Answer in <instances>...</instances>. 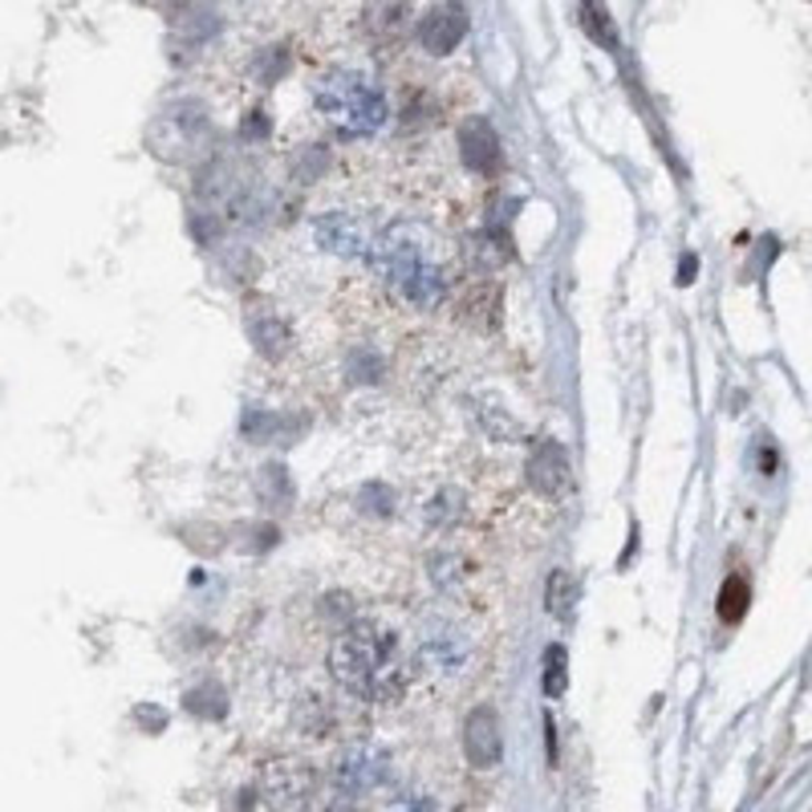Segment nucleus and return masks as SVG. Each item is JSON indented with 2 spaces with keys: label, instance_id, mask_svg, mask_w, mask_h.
I'll use <instances>...</instances> for the list:
<instances>
[{
  "label": "nucleus",
  "instance_id": "nucleus-5",
  "mask_svg": "<svg viewBox=\"0 0 812 812\" xmlns=\"http://www.w3.org/2000/svg\"><path fill=\"white\" fill-rule=\"evenodd\" d=\"M390 780V760L378 748H358L341 751L338 768H334V784H338L341 797H370Z\"/></svg>",
  "mask_w": 812,
  "mask_h": 812
},
{
  "label": "nucleus",
  "instance_id": "nucleus-3",
  "mask_svg": "<svg viewBox=\"0 0 812 812\" xmlns=\"http://www.w3.org/2000/svg\"><path fill=\"white\" fill-rule=\"evenodd\" d=\"M317 106L346 138H370L387 123V98L362 74H329L317 86Z\"/></svg>",
  "mask_w": 812,
  "mask_h": 812
},
{
  "label": "nucleus",
  "instance_id": "nucleus-2",
  "mask_svg": "<svg viewBox=\"0 0 812 812\" xmlns=\"http://www.w3.org/2000/svg\"><path fill=\"white\" fill-rule=\"evenodd\" d=\"M435 249L439 240L431 228L419 224V220H399V224L375 232L366 261L387 276L390 288L407 305L439 309V300L447 293V276H443V264L435 261Z\"/></svg>",
  "mask_w": 812,
  "mask_h": 812
},
{
  "label": "nucleus",
  "instance_id": "nucleus-12",
  "mask_svg": "<svg viewBox=\"0 0 812 812\" xmlns=\"http://www.w3.org/2000/svg\"><path fill=\"white\" fill-rule=\"evenodd\" d=\"M249 334L256 341V350L268 358H281L288 350V329L273 309H249Z\"/></svg>",
  "mask_w": 812,
  "mask_h": 812
},
{
  "label": "nucleus",
  "instance_id": "nucleus-14",
  "mask_svg": "<svg viewBox=\"0 0 812 812\" xmlns=\"http://www.w3.org/2000/svg\"><path fill=\"white\" fill-rule=\"evenodd\" d=\"M467 577H472V561L460 557V552H439V557H431V581H435L439 593L460 598Z\"/></svg>",
  "mask_w": 812,
  "mask_h": 812
},
{
  "label": "nucleus",
  "instance_id": "nucleus-18",
  "mask_svg": "<svg viewBox=\"0 0 812 812\" xmlns=\"http://www.w3.org/2000/svg\"><path fill=\"white\" fill-rule=\"evenodd\" d=\"M496 305H500V288L496 285H475L463 300V309H467V321L472 317H484L479 325H492L496 321Z\"/></svg>",
  "mask_w": 812,
  "mask_h": 812
},
{
  "label": "nucleus",
  "instance_id": "nucleus-11",
  "mask_svg": "<svg viewBox=\"0 0 812 812\" xmlns=\"http://www.w3.org/2000/svg\"><path fill=\"white\" fill-rule=\"evenodd\" d=\"M264 784H268V792H273V800H281V804H300V797L313 788V776L300 768V763L293 760H281L276 768H268L264 772Z\"/></svg>",
  "mask_w": 812,
  "mask_h": 812
},
{
  "label": "nucleus",
  "instance_id": "nucleus-13",
  "mask_svg": "<svg viewBox=\"0 0 812 812\" xmlns=\"http://www.w3.org/2000/svg\"><path fill=\"white\" fill-rule=\"evenodd\" d=\"M370 33L375 41H399L407 33V0H370Z\"/></svg>",
  "mask_w": 812,
  "mask_h": 812
},
{
  "label": "nucleus",
  "instance_id": "nucleus-7",
  "mask_svg": "<svg viewBox=\"0 0 812 812\" xmlns=\"http://www.w3.org/2000/svg\"><path fill=\"white\" fill-rule=\"evenodd\" d=\"M463 748L475 768H496L504 756V736H500V715L492 707H475L463 724Z\"/></svg>",
  "mask_w": 812,
  "mask_h": 812
},
{
  "label": "nucleus",
  "instance_id": "nucleus-20",
  "mask_svg": "<svg viewBox=\"0 0 812 812\" xmlns=\"http://www.w3.org/2000/svg\"><path fill=\"white\" fill-rule=\"evenodd\" d=\"M565 589H569V577L557 569V573L549 577V610L552 613H565V605H569V601H565Z\"/></svg>",
  "mask_w": 812,
  "mask_h": 812
},
{
  "label": "nucleus",
  "instance_id": "nucleus-9",
  "mask_svg": "<svg viewBox=\"0 0 812 812\" xmlns=\"http://www.w3.org/2000/svg\"><path fill=\"white\" fill-rule=\"evenodd\" d=\"M528 479L537 487L540 496H565V487H569V455L557 439H540L532 455H528Z\"/></svg>",
  "mask_w": 812,
  "mask_h": 812
},
{
  "label": "nucleus",
  "instance_id": "nucleus-6",
  "mask_svg": "<svg viewBox=\"0 0 812 812\" xmlns=\"http://www.w3.org/2000/svg\"><path fill=\"white\" fill-rule=\"evenodd\" d=\"M467 38V9L460 0H443L431 13L419 21V41L426 53H451L460 50V41Z\"/></svg>",
  "mask_w": 812,
  "mask_h": 812
},
{
  "label": "nucleus",
  "instance_id": "nucleus-10",
  "mask_svg": "<svg viewBox=\"0 0 812 812\" xmlns=\"http://www.w3.org/2000/svg\"><path fill=\"white\" fill-rule=\"evenodd\" d=\"M463 159L475 176H496L500 171V138L484 118H472L463 126Z\"/></svg>",
  "mask_w": 812,
  "mask_h": 812
},
{
  "label": "nucleus",
  "instance_id": "nucleus-19",
  "mask_svg": "<svg viewBox=\"0 0 812 812\" xmlns=\"http://www.w3.org/2000/svg\"><path fill=\"white\" fill-rule=\"evenodd\" d=\"M565 650L561 646H549L545 650V695L549 699H561L565 687H569V678H565Z\"/></svg>",
  "mask_w": 812,
  "mask_h": 812
},
{
  "label": "nucleus",
  "instance_id": "nucleus-15",
  "mask_svg": "<svg viewBox=\"0 0 812 812\" xmlns=\"http://www.w3.org/2000/svg\"><path fill=\"white\" fill-rule=\"evenodd\" d=\"M748 601H751V586L744 573H731L724 581V593H719V618L727 625H736L744 613H748Z\"/></svg>",
  "mask_w": 812,
  "mask_h": 812
},
{
  "label": "nucleus",
  "instance_id": "nucleus-8",
  "mask_svg": "<svg viewBox=\"0 0 812 812\" xmlns=\"http://www.w3.org/2000/svg\"><path fill=\"white\" fill-rule=\"evenodd\" d=\"M317 240H321L329 252H341V256H362L370 252V240H375V228L366 224L362 215L354 212H334L317 220Z\"/></svg>",
  "mask_w": 812,
  "mask_h": 812
},
{
  "label": "nucleus",
  "instance_id": "nucleus-17",
  "mask_svg": "<svg viewBox=\"0 0 812 812\" xmlns=\"http://www.w3.org/2000/svg\"><path fill=\"white\" fill-rule=\"evenodd\" d=\"M475 419H479V426H484L492 439H516L520 435V423H516L504 407H496V402H479V407H475Z\"/></svg>",
  "mask_w": 812,
  "mask_h": 812
},
{
  "label": "nucleus",
  "instance_id": "nucleus-1",
  "mask_svg": "<svg viewBox=\"0 0 812 812\" xmlns=\"http://www.w3.org/2000/svg\"><path fill=\"white\" fill-rule=\"evenodd\" d=\"M329 671L362 703H399L407 683H411L407 650L378 622L350 625L329 650Z\"/></svg>",
  "mask_w": 812,
  "mask_h": 812
},
{
  "label": "nucleus",
  "instance_id": "nucleus-16",
  "mask_svg": "<svg viewBox=\"0 0 812 812\" xmlns=\"http://www.w3.org/2000/svg\"><path fill=\"white\" fill-rule=\"evenodd\" d=\"M463 513H467V504H463V496L455 487H443V492L431 496V504H426V520L435 528H455L463 520Z\"/></svg>",
  "mask_w": 812,
  "mask_h": 812
},
{
  "label": "nucleus",
  "instance_id": "nucleus-4",
  "mask_svg": "<svg viewBox=\"0 0 812 812\" xmlns=\"http://www.w3.org/2000/svg\"><path fill=\"white\" fill-rule=\"evenodd\" d=\"M419 666L435 671V675H463L472 666V634L455 622H431L419 634Z\"/></svg>",
  "mask_w": 812,
  "mask_h": 812
}]
</instances>
